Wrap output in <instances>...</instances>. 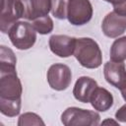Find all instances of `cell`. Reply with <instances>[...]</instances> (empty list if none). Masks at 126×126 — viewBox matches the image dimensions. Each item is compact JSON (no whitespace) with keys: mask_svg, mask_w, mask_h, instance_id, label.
Instances as JSON below:
<instances>
[{"mask_svg":"<svg viewBox=\"0 0 126 126\" xmlns=\"http://www.w3.org/2000/svg\"><path fill=\"white\" fill-rule=\"evenodd\" d=\"M101 31L109 38H116L126 31V16L120 15L114 11L109 12L102 20Z\"/></svg>","mask_w":126,"mask_h":126,"instance_id":"8","label":"cell"},{"mask_svg":"<svg viewBox=\"0 0 126 126\" xmlns=\"http://www.w3.org/2000/svg\"><path fill=\"white\" fill-rule=\"evenodd\" d=\"M76 37L66 34H53L49 37L48 44L52 53L61 58H67L74 54Z\"/></svg>","mask_w":126,"mask_h":126,"instance_id":"10","label":"cell"},{"mask_svg":"<svg viewBox=\"0 0 126 126\" xmlns=\"http://www.w3.org/2000/svg\"><path fill=\"white\" fill-rule=\"evenodd\" d=\"M17 58L14 51L5 46H0V72H6L11 70H16Z\"/></svg>","mask_w":126,"mask_h":126,"instance_id":"14","label":"cell"},{"mask_svg":"<svg viewBox=\"0 0 126 126\" xmlns=\"http://www.w3.org/2000/svg\"><path fill=\"white\" fill-rule=\"evenodd\" d=\"M73 55L77 61L87 69H96L102 64L100 47L98 43L91 37L77 38Z\"/></svg>","mask_w":126,"mask_h":126,"instance_id":"1","label":"cell"},{"mask_svg":"<svg viewBox=\"0 0 126 126\" xmlns=\"http://www.w3.org/2000/svg\"><path fill=\"white\" fill-rule=\"evenodd\" d=\"M103 75L106 82L118 90L126 86V67L123 62L107 61L103 66Z\"/></svg>","mask_w":126,"mask_h":126,"instance_id":"9","label":"cell"},{"mask_svg":"<svg viewBox=\"0 0 126 126\" xmlns=\"http://www.w3.org/2000/svg\"><path fill=\"white\" fill-rule=\"evenodd\" d=\"M22 99L18 100H3L0 99V112L7 117H15L21 111Z\"/></svg>","mask_w":126,"mask_h":126,"instance_id":"16","label":"cell"},{"mask_svg":"<svg viewBox=\"0 0 126 126\" xmlns=\"http://www.w3.org/2000/svg\"><path fill=\"white\" fill-rule=\"evenodd\" d=\"M115 119L118 122L126 123V103L118 108V110L115 112Z\"/></svg>","mask_w":126,"mask_h":126,"instance_id":"21","label":"cell"},{"mask_svg":"<svg viewBox=\"0 0 126 126\" xmlns=\"http://www.w3.org/2000/svg\"><path fill=\"white\" fill-rule=\"evenodd\" d=\"M67 6L68 0H52L51 13L59 20H64L67 18Z\"/></svg>","mask_w":126,"mask_h":126,"instance_id":"19","label":"cell"},{"mask_svg":"<svg viewBox=\"0 0 126 126\" xmlns=\"http://www.w3.org/2000/svg\"><path fill=\"white\" fill-rule=\"evenodd\" d=\"M104 1L112 4L114 12L126 16V0H104Z\"/></svg>","mask_w":126,"mask_h":126,"instance_id":"20","label":"cell"},{"mask_svg":"<svg viewBox=\"0 0 126 126\" xmlns=\"http://www.w3.org/2000/svg\"><path fill=\"white\" fill-rule=\"evenodd\" d=\"M97 87V83L94 79L88 76H82L78 78L75 83L73 88V95L78 101L89 103L93 93Z\"/></svg>","mask_w":126,"mask_h":126,"instance_id":"12","label":"cell"},{"mask_svg":"<svg viewBox=\"0 0 126 126\" xmlns=\"http://www.w3.org/2000/svg\"><path fill=\"white\" fill-rule=\"evenodd\" d=\"M106 125V124H114V125H119V122L116 120H112V119H109V118H107V119H105V120H103L102 122H101V125Z\"/></svg>","mask_w":126,"mask_h":126,"instance_id":"22","label":"cell"},{"mask_svg":"<svg viewBox=\"0 0 126 126\" xmlns=\"http://www.w3.org/2000/svg\"><path fill=\"white\" fill-rule=\"evenodd\" d=\"M23 87L16 70L0 72V99H22Z\"/></svg>","mask_w":126,"mask_h":126,"instance_id":"4","label":"cell"},{"mask_svg":"<svg viewBox=\"0 0 126 126\" xmlns=\"http://www.w3.org/2000/svg\"><path fill=\"white\" fill-rule=\"evenodd\" d=\"M120 92H121V94H122V97H123V99L126 101V86L122 89V90H120Z\"/></svg>","mask_w":126,"mask_h":126,"instance_id":"23","label":"cell"},{"mask_svg":"<svg viewBox=\"0 0 126 126\" xmlns=\"http://www.w3.org/2000/svg\"><path fill=\"white\" fill-rule=\"evenodd\" d=\"M110 60L115 62H123L126 60V35L117 37L113 41L109 51Z\"/></svg>","mask_w":126,"mask_h":126,"instance_id":"15","label":"cell"},{"mask_svg":"<svg viewBox=\"0 0 126 126\" xmlns=\"http://www.w3.org/2000/svg\"><path fill=\"white\" fill-rule=\"evenodd\" d=\"M93 6L90 0H68L67 19L73 26H84L92 20Z\"/></svg>","mask_w":126,"mask_h":126,"instance_id":"5","label":"cell"},{"mask_svg":"<svg viewBox=\"0 0 126 126\" xmlns=\"http://www.w3.org/2000/svg\"><path fill=\"white\" fill-rule=\"evenodd\" d=\"M113 95L109 91L104 88L97 87L93 93L90 102L94 110L104 112L110 109V107L113 105Z\"/></svg>","mask_w":126,"mask_h":126,"instance_id":"13","label":"cell"},{"mask_svg":"<svg viewBox=\"0 0 126 126\" xmlns=\"http://www.w3.org/2000/svg\"><path fill=\"white\" fill-rule=\"evenodd\" d=\"M12 44L19 50H27L36 41V31L33 26L25 21H18L8 32Z\"/></svg>","mask_w":126,"mask_h":126,"instance_id":"2","label":"cell"},{"mask_svg":"<svg viewBox=\"0 0 126 126\" xmlns=\"http://www.w3.org/2000/svg\"><path fill=\"white\" fill-rule=\"evenodd\" d=\"M32 22V25L33 26L34 30L39 34H48L53 31V28H54L53 21L48 15L35 19Z\"/></svg>","mask_w":126,"mask_h":126,"instance_id":"17","label":"cell"},{"mask_svg":"<svg viewBox=\"0 0 126 126\" xmlns=\"http://www.w3.org/2000/svg\"><path fill=\"white\" fill-rule=\"evenodd\" d=\"M17 124H18V126H31V125L44 126L45 125V123L41 119V117L33 112H25L22 115H20Z\"/></svg>","mask_w":126,"mask_h":126,"instance_id":"18","label":"cell"},{"mask_svg":"<svg viewBox=\"0 0 126 126\" xmlns=\"http://www.w3.org/2000/svg\"><path fill=\"white\" fill-rule=\"evenodd\" d=\"M100 115L94 111L76 106L66 108L61 114V122L65 126H96Z\"/></svg>","mask_w":126,"mask_h":126,"instance_id":"3","label":"cell"},{"mask_svg":"<svg viewBox=\"0 0 126 126\" xmlns=\"http://www.w3.org/2000/svg\"><path fill=\"white\" fill-rule=\"evenodd\" d=\"M47 83L52 90L61 92L71 85L72 71L69 66L62 63L52 64L47 71Z\"/></svg>","mask_w":126,"mask_h":126,"instance_id":"7","label":"cell"},{"mask_svg":"<svg viewBox=\"0 0 126 126\" xmlns=\"http://www.w3.org/2000/svg\"><path fill=\"white\" fill-rule=\"evenodd\" d=\"M24 9L21 0H2V10L0 17V30L3 33H8L10 29L23 18Z\"/></svg>","mask_w":126,"mask_h":126,"instance_id":"6","label":"cell"},{"mask_svg":"<svg viewBox=\"0 0 126 126\" xmlns=\"http://www.w3.org/2000/svg\"><path fill=\"white\" fill-rule=\"evenodd\" d=\"M24 15L23 18L29 21L47 16L51 11L52 0H21Z\"/></svg>","mask_w":126,"mask_h":126,"instance_id":"11","label":"cell"}]
</instances>
